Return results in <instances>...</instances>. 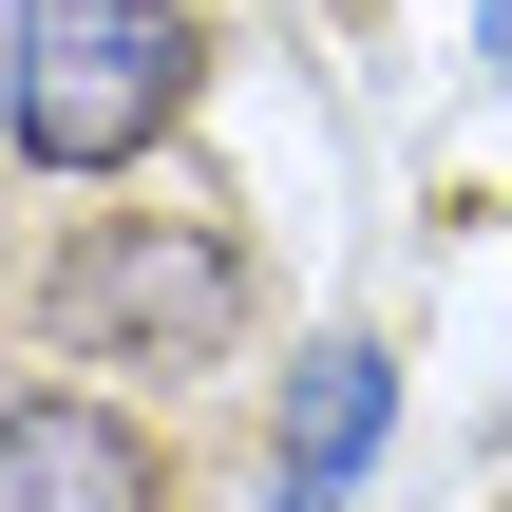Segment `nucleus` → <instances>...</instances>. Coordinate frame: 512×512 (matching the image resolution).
<instances>
[{
  "label": "nucleus",
  "mask_w": 512,
  "mask_h": 512,
  "mask_svg": "<svg viewBox=\"0 0 512 512\" xmlns=\"http://www.w3.org/2000/svg\"><path fill=\"white\" fill-rule=\"evenodd\" d=\"M38 323H57V361L209 380V361H247V247L209 209H95L57 247V285H38Z\"/></svg>",
  "instance_id": "f03ea898"
},
{
  "label": "nucleus",
  "mask_w": 512,
  "mask_h": 512,
  "mask_svg": "<svg viewBox=\"0 0 512 512\" xmlns=\"http://www.w3.org/2000/svg\"><path fill=\"white\" fill-rule=\"evenodd\" d=\"M475 57H494V76H512V0H494V19H475Z\"/></svg>",
  "instance_id": "39448f33"
},
{
  "label": "nucleus",
  "mask_w": 512,
  "mask_h": 512,
  "mask_svg": "<svg viewBox=\"0 0 512 512\" xmlns=\"http://www.w3.org/2000/svg\"><path fill=\"white\" fill-rule=\"evenodd\" d=\"M0 512H171V475L114 399H0Z\"/></svg>",
  "instance_id": "7ed1b4c3"
},
{
  "label": "nucleus",
  "mask_w": 512,
  "mask_h": 512,
  "mask_svg": "<svg viewBox=\"0 0 512 512\" xmlns=\"http://www.w3.org/2000/svg\"><path fill=\"white\" fill-rule=\"evenodd\" d=\"M380 437H399V361H380V342H323L304 399H285V437H266V494H285V512H342Z\"/></svg>",
  "instance_id": "20e7f679"
},
{
  "label": "nucleus",
  "mask_w": 512,
  "mask_h": 512,
  "mask_svg": "<svg viewBox=\"0 0 512 512\" xmlns=\"http://www.w3.org/2000/svg\"><path fill=\"white\" fill-rule=\"evenodd\" d=\"M190 19L171 0H0V133L38 171H133L190 114Z\"/></svg>",
  "instance_id": "f257e3e1"
}]
</instances>
